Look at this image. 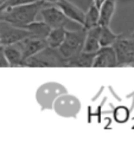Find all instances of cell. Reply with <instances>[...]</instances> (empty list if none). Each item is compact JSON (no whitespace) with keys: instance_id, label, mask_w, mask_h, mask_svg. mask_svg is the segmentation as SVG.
I'll return each mask as SVG.
<instances>
[{"instance_id":"1","label":"cell","mask_w":134,"mask_h":149,"mask_svg":"<svg viewBox=\"0 0 134 149\" xmlns=\"http://www.w3.org/2000/svg\"><path fill=\"white\" fill-rule=\"evenodd\" d=\"M68 59L63 57L58 49L45 46L32 57L23 61L22 66L26 68H67Z\"/></svg>"},{"instance_id":"2","label":"cell","mask_w":134,"mask_h":149,"mask_svg":"<svg viewBox=\"0 0 134 149\" xmlns=\"http://www.w3.org/2000/svg\"><path fill=\"white\" fill-rule=\"evenodd\" d=\"M86 34L87 30L82 26L81 30L77 31H67L65 32V38L62 45L58 47L60 52L63 54V57L68 61L77 57L82 52L84 40H86Z\"/></svg>"},{"instance_id":"3","label":"cell","mask_w":134,"mask_h":149,"mask_svg":"<svg viewBox=\"0 0 134 149\" xmlns=\"http://www.w3.org/2000/svg\"><path fill=\"white\" fill-rule=\"evenodd\" d=\"M65 92L68 91L62 84L56 82H49L38 88L36 92V100L38 104L41 105L42 110H48V109H52V104L58 96L65 94Z\"/></svg>"},{"instance_id":"4","label":"cell","mask_w":134,"mask_h":149,"mask_svg":"<svg viewBox=\"0 0 134 149\" xmlns=\"http://www.w3.org/2000/svg\"><path fill=\"white\" fill-rule=\"evenodd\" d=\"M116 54L118 66H127L134 64V38L133 37L119 36L113 45Z\"/></svg>"},{"instance_id":"5","label":"cell","mask_w":134,"mask_h":149,"mask_svg":"<svg viewBox=\"0 0 134 149\" xmlns=\"http://www.w3.org/2000/svg\"><path fill=\"white\" fill-rule=\"evenodd\" d=\"M52 109L62 117H76L81 110V102L77 97L65 92L55 100Z\"/></svg>"},{"instance_id":"6","label":"cell","mask_w":134,"mask_h":149,"mask_svg":"<svg viewBox=\"0 0 134 149\" xmlns=\"http://www.w3.org/2000/svg\"><path fill=\"white\" fill-rule=\"evenodd\" d=\"M27 37H33L25 29L13 26L4 20H0V45H10L23 40Z\"/></svg>"},{"instance_id":"7","label":"cell","mask_w":134,"mask_h":149,"mask_svg":"<svg viewBox=\"0 0 134 149\" xmlns=\"http://www.w3.org/2000/svg\"><path fill=\"white\" fill-rule=\"evenodd\" d=\"M41 14L43 17V22L50 29L64 27L69 22V19L64 15V13L56 5H52L50 7H43L41 10Z\"/></svg>"},{"instance_id":"8","label":"cell","mask_w":134,"mask_h":149,"mask_svg":"<svg viewBox=\"0 0 134 149\" xmlns=\"http://www.w3.org/2000/svg\"><path fill=\"white\" fill-rule=\"evenodd\" d=\"M19 49L22 51L23 54V61H25L29 57L37 54L39 51H42L45 46H48L46 39L43 38H36V37H27L24 38L23 40L17 43Z\"/></svg>"},{"instance_id":"9","label":"cell","mask_w":134,"mask_h":149,"mask_svg":"<svg viewBox=\"0 0 134 149\" xmlns=\"http://www.w3.org/2000/svg\"><path fill=\"white\" fill-rule=\"evenodd\" d=\"M116 54L113 46H105L100 47L96 53L93 63V68H116Z\"/></svg>"},{"instance_id":"10","label":"cell","mask_w":134,"mask_h":149,"mask_svg":"<svg viewBox=\"0 0 134 149\" xmlns=\"http://www.w3.org/2000/svg\"><path fill=\"white\" fill-rule=\"evenodd\" d=\"M55 5L64 13V15L69 20H72L75 23H79V24L83 25L86 13L80 7H77L72 3L68 1V0H60V1H57Z\"/></svg>"},{"instance_id":"11","label":"cell","mask_w":134,"mask_h":149,"mask_svg":"<svg viewBox=\"0 0 134 149\" xmlns=\"http://www.w3.org/2000/svg\"><path fill=\"white\" fill-rule=\"evenodd\" d=\"M100 31H101V26H95V27H91V29L87 30L86 40H84V45H83L82 52L95 53L101 47L100 46V42H99Z\"/></svg>"},{"instance_id":"12","label":"cell","mask_w":134,"mask_h":149,"mask_svg":"<svg viewBox=\"0 0 134 149\" xmlns=\"http://www.w3.org/2000/svg\"><path fill=\"white\" fill-rule=\"evenodd\" d=\"M115 12V0H103L99 7V26H109Z\"/></svg>"},{"instance_id":"13","label":"cell","mask_w":134,"mask_h":149,"mask_svg":"<svg viewBox=\"0 0 134 149\" xmlns=\"http://www.w3.org/2000/svg\"><path fill=\"white\" fill-rule=\"evenodd\" d=\"M4 52L6 56V59L10 64V66H22L23 64V54L19 49L18 44H10V45H4Z\"/></svg>"},{"instance_id":"14","label":"cell","mask_w":134,"mask_h":149,"mask_svg":"<svg viewBox=\"0 0 134 149\" xmlns=\"http://www.w3.org/2000/svg\"><path fill=\"white\" fill-rule=\"evenodd\" d=\"M96 53V52H95ZM95 53L89 52H81L77 57L68 61L67 68H93Z\"/></svg>"},{"instance_id":"15","label":"cell","mask_w":134,"mask_h":149,"mask_svg":"<svg viewBox=\"0 0 134 149\" xmlns=\"http://www.w3.org/2000/svg\"><path fill=\"white\" fill-rule=\"evenodd\" d=\"M22 29H25L29 32H31L32 36L36 37V38H43V39H46L49 32L51 31V29L44 22H36V20L25 25Z\"/></svg>"},{"instance_id":"16","label":"cell","mask_w":134,"mask_h":149,"mask_svg":"<svg viewBox=\"0 0 134 149\" xmlns=\"http://www.w3.org/2000/svg\"><path fill=\"white\" fill-rule=\"evenodd\" d=\"M65 32H67V30H65L64 27L51 29V31L49 32V34H48V37H46L48 46L58 49V47L62 45V43L64 42Z\"/></svg>"},{"instance_id":"17","label":"cell","mask_w":134,"mask_h":149,"mask_svg":"<svg viewBox=\"0 0 134 149\" xmlns=\"http://www.w3.org/2000/svg\"><path fill=\"white\" fill-rule=\"evenodd\" d=\"M86 30H89L91 27H95V26H99V7L93 4L88 12L86 13L84 15V23L82 25Z\"/></svg>"},{"instance_id":"18","label":"cell","mask_w":134,"mask_h":149,"mask_svg":"<svg viewBox=\"0 0 134 149\" xmlns=\"http://www.w3.org/2000/svg\"><path fill=\"white\" fill-rule=\"evenodd\" d=\"M119 38V36L114 33L109 26H101V31H100V46L105 47V46H112L115 40Z\"/></svg>"},{"instance_id":"19","label":"cell","mask_w":134,"mask_h":149,"mask_svg":"<svg viewBox=\"0 0 134 149\" xmlns=\"http://www.w3.org/2000/svg\"><path fill=\"white\" fill-rule=\"evenodd\" d=\"M129 117V111L126 107H118L114 111V118L119 123H125Z\"/></svg>"},{"instance_id":"20","label":"cell","mask_w":134,"mask_h":149,"mask_svg":"<svg viewBox=\"0 0 134 149\" xmlns=\"http://www.w3.org/2000/svg\"><path fill=\"white\" fill-rule=\"evenodd\" d=\"M39 0H7V1L0 6V10H4L7 7H13V6H19V5H26V4H32Z\"/></svg>"},{"instance_id":"21","label":"cell","mask_w":134,"mask_h":149,"mask_svg":"<svg viewBox=\"0 0 134 149\" xmlns=\"http://www.w3.org/2000/svg\"><path fill=\"white\" fill-rule=\"evenodd\" d=\"M0 68H10V64L4 52V45H0Z\"/></svg>"},{"instance_id":"22","label":"cell","mask_w":134,"mask_h":149,"mask_svg":"<svg viewBox=\"0 0 134 149\" xmlns=\"http://www.w3.org/2000/svg\"><path fill=\"white\" fill-rule=\"evenodd\" d=\"M102 1H103V0H95V5H96L98 7H100L101 4H102Z\"/></svg>"},{"instance_id":"23","label":"cell","mask_w":134,"mask_h":149,"mask_svg":"<svg viewBox=\"0 0 134 149\" xmlns=\"http://www.w3.org/2000/svg\"><path fill=\"white\" fill-rule=\"evenodd\" d=\"M6 1H7V0H0V6H1V5H4Z\"/></svg>"},{"instance_id":"24","label":"cell","mask_w":134,"mask_h":149,"mask_svg":"<svg viewBox=\"0 0 134 149\" xmlns=\"http://www.w3.org/2000/svg\"><path fill=\"white\" fill-rule=\"evenodd\" d=\"M130 37H133V38H134V32H133V33L130 34Z\"/></svg>"},{"instance_id":"25","label":"cell","mask_w":134,"mask_h":149,"mask_svg":"<svg viewBox=\"0 0 134 149\" xmlns=\"http://www.w3.org/2000/svg\"><path fill=\"white\" fill-rule=\"evenodd\" d=\"M132 66H134V64H133V65H132Z\"/></svg>"}]
</instances>
